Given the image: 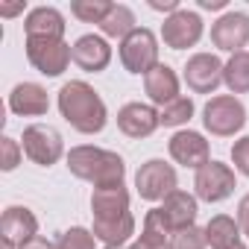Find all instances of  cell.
I'll return each mask as SVG.
<instances>
[{
  "label": "cell",
  "mask_w": 249,
  "mask_h": 249,
  "mask_svg": "<svg viewBox=\"0 0 249 249\" xmlns=\"http://www.w3.org/2000/svg\"><path fill=\"white\" fill-rule=\"evenodd\" d=\"M205 246H208V237H205V229L199 226L176 229L170 234V249H205Z\"/></svg>",
  "instance_id": "28"
},
{
  "label": "cell",
  "mask_w": 249,
  "mask_h": 249,
  "mask_svg": "<svg viewBox=\"0 0 249 249\" xmlns=\"http://www.w3.org/2000/svg\"><path fill=\"white\" fill-rule=\"evenodd\" d=\"M59 249H97V237L85 226H71L59 237Z\"/></svg>",
  "instance_id": "29"
},
{
  "label": "cell",
  "mask_w": 249,
  "mask_h": 249,
  "mask_svg": "<svg viewBox=\"0 0 249 249\" xmlns=\"http://www.w3.org/2000/svg\"><path fill=\"white\" fill-rule=\"evenodd\" d=\"M205 237H208L211 249H229V246L240 243V226L229 214H214L205 223Z\"/></svg>",
  "instance_id": "23"
},
{
  "label": "cell",
  "mask_w": 249,
  "mask_h": 249,
  "mask_svg": "<svg viewBox=\"0 0 249 249\" xmlns=\"http://www.w3.org/2000/svg\"><path fill=\"white\" fill-rule=\"evenodd\" d=\"M150 9H156V12H167V15H173V12H179L182 6H179V0H150Z\"/></svg>",
  "instance_id": "33"
},
{
  "label": "cell",
  "mask_w": 249,
  "mask_h": 249,
  "mask_svg": "<svg viewBox=\"0 0 249 249\" xmlns=\"http://www.w3.org/2000/svg\"><path fill=\"white\" fill-rule=\"evenodd\" d=\"M38 237V220L27 205H9L0 217V240L3 249H21L27 240Z\"/></svg>",
  "instance_id": "12"
},
{
  "label": "cell",
  "mask_w": 249,
  "mask_h": 249,
  "mask_svg": "<svg viewBox=\"0 0 249 249\" xmlns=\"http://www.w3.org/2000/svg\"><path fill=\"white\" fill-rule=\"evenodd\" d=\"M135 191L147 202H164L173 191H179V176L176 167L167 164L164 159H150L138 167L135 173Z\"/></svg>",
  "instance_id": "5"
},
{
  "label": "cell",
  "mask_w": 249,
  "mask_h": 249,
  "mask_svg": "<svg viewBox=\"0 0 249 249\" xmlns=\"http://www.w3.org/2000/svg\"><path fill=\"white\" fill-rule=\"evenodd\" d=\"M9 111L18 117H44L50 111L47 88L38 82H18L9 94Z\"/></svg>",
  "instance_id": "16"
},
{
  "label": "cell",
  "mask_w": 249,
  "mask_h": 249,
  "mask_svg": "<svg viewBox=\"0 0 249 249\" xmlns=\"http://www.w3.org/2000/svg\"><path fill=\"white\" fill-rule=\"evenodd\" d=\"M161 214L167 220V226L176 231V229H188V226H196V214H199V205H196V196L188 194V191H173L164 205H161Z\"/></svg>",
  "instance_id": "20"
},
{
  "label": "cell",
  "mask_w": 249,
  "mask_h": 249,
  "mask_svg": "<svg viewBox=\"0 0 249 249\" xmlns=\"http://www.w3.org/2000/svg\"><path fill=\"white\" fill-rule=\"evenodd\" d=\"M21 156H24L21 141H15L12 135H3V138H0V170H3V173H12V170L21 164Z\"/></svg>",
  "instance_id": "30"
},
{
  "label": "cell",
  "mask_w": 249,
  "mask_h": 249,
  "mask_svg": "<svg viewBox=\"0 0 249 249\" xmlns=\"http://www.w3.org/2000/svg\"><path fill=\"white\" fill-rule=\"evenodd\" d=\"M223 82H226V88H229L231 94H249V50L234 53V56L226 62Z\"/></svg>",
  "instance_id": "25"
},
{
  "label": "cell",
  "mask_w": 249,
  "mask_h": 249,
  "mask_svg": "<svg viewBox=\"0 0 249 249\" xmlns=\"http://www.w3.org/2000/svg\"><path fill=\"white\" fill-rule=\"evenodd\" d=\"M117 56H120V65L126 68L129 73H138V76H147L159 62V38L153 30L147 27H138L132 36H126L117 47Z\"/></svg>",
  "instance_id": "4"
},
{
  "label": "cell",
  "mask_w": 249,
  "mask_h": 249,
  "mask_svg": "<svg viewBox=\"0 0 249 249\" xmlns=\"http://www.w3.org/2000/svg\"><path fill=\"white\" fill-rule=\"evenodd\" d=\"M144 91H147L150 103L159 106V108H164L167 103H173L176 97H182L179 94V76H176V71L170 65H156L144 76Z\"/></svg>",
  "instance_id": "18"
},
{
  "label": "cell",
  "mask_w": 249,
  "mask_h": 249,
  "mask_svg": "<svg viewBox=\"0 0 249 249\" xmlns=\"http://www.w3.org/2000/svg\"><path fill=\"white\" fill-rule=\"evenodd\" d=\"M229 249H246V243L240 240V243H234V246H229Z\"/></svg>",
  "instance_id": "37"
},
{
  "label": "cell",
  "mask_w": 249,
  "mask_h": 249,
  "mask_svg": "<svg viewBox=\"0 0 249 249\" xmlns=\"http://www.w3.org/2000/svg\"><path fill=\"white\" fill-rule=\"evenodd\" d=\"M223 71L226 65L214 53H194L185 62V85L194 94H214L223 85Z\"/></svg>",
  "instance_id": "11"
},
{
  "label": "cell",
  "mask_w": 249,
  "mask_h": 249,
  "mask_svg": "<svg viewBox=\"0 0 249 249\" xmlns=\"http://www.w3.org/2000/svg\"><path fill=\"white\" fill-rule=\"evenodd\" d=\"M21 249H59V243H53V240H47L44 234H38V237H33V240H27Z\"/></svg>",
  "instance_id": "34"
},
{
  "label": "cell",
  "mask_w": 249,
  "mask_h": 249,
  "mask_svg": "<svg viewBox=\"0 0 249 249\" xmlns=\"http://www.w3.org/2000/svg\"><path fill=\"white\" fill-rule=\"evenodd\" d=\"M114 9V3L111 0H73L71 3V15L73 18H79L82 24H103L106 21V15Z\"/></svg>",
  "instance_id": "26"
},
{
  "label": "cell",
  "mask_w": 249,
  "mask_h": 249,
  "mask_svg": "<svg viewBox=\"0 0 249 249\" xmlns=\"http://www.w3.org/2000/svg\"><path fill=\"white\" fill-rule=\"evenodd\" d=\"M199 9H211V12L226 9V0H199Z\"/></svg>",
  "instance_id": "36"
},
{
  "label": "cell",
  "mask_w": 249,
  "mask_h": 249,
  "mask_svg": "<svg viewBox=\"0 0 249 249\" xmlns=\"http://www.w3.org/2000/svg\"><path fill=\"white\" fill-rule=\"evenodd\" d=\"M111 62V44L97 36V33H88V36H79L73 41V65L85 73H100L106 71Z\"/></svg>",
  "instance_id": "15"
},
{
  "label": "cell",
  "mask_w": 249,
  "mask_h": 249,
  "mask_svg": "<svg viewBox=\"0 0 249 249\" xmlns=\"http://www.w3.org/2000/svg\"><path fill=\"white\" fill-rule=\"evenodd\" d=\"M27 9V3H9V6H3V3H0V15H3V18H12V15H21Z\"/></svg>",
  "instance_id": "35"
},
{
  "label": "cell",
  "mask_w": 249,
  "mask_h": 249,
  "mask_svg": "<svg viewBox=\"0 0 249 249\" xmlns=\"http://www.w3.org/2000/svg\"><path fill=\"white\" fill-rule=\"evenodd\" d=\"M21 141H24L21 144L24 156L38 167H50L65 156V141H62L59 129L47 126V123H33V126H27Z\"/></svg>",
  "instance_id": "7"
},
{
  "label": "cell",
  "mask_w": 249,
  "mask_h": 249,
  "mask_svg": "<svg viewBox=\"0 0 249 249\" xmlns=\"http://www.w3.org/2000/svg\"><path fill=\"white\" fill-rule=\"evenodd\" d=\"M138 30V21H135V12L129 6H123V3H114V9L106 15V21L100 24V33L103 38H126Z\"/></svg>",
  "instance_id": "24"
},
{
  "label": "cell",
  "mask_w": 249,
  "mask_h": 249,
  "mask_svg": "<svg viewBox=\"0 0 249 249\" xmlns=\"http://www.w3.org/2000/svg\"><path fill=\"white\" fill-rule=\"evenodd\" d=\"M167 150H170V159H173L176 164L191 167V170H199V167H205V164L211 161V147H208L205 135H199V132H194V129H179V132H173Z\"/></svg>",
  "instance_id": "14"
},
{
  "label": "cell",
  "mask_w": 249,
  "mask_h": 249,
  "mask_svg": "<svg viewBox=\"0 0 249 249\" xmlns=\"http://www.w3.org/2000/svg\"><path fill=\"white\" fill-rule=\"evenodd\" d=\"M59 111L82 135H100L108 123V108L103 97L82 79H71L59 88Z\"/></svg>",
  "instance_id": "1"
},
{
  "label": "cell",
  "mask_w": 249,
  "mask_h": 249,
  "mask_svg": "<svg viewBox=\"0 0 249 249\" xmlns=\"http://www.w3.org/2000/svg\"><path fill=\"white\" fill-rule=\"evenodd\" d=\"M103 249H123V246H103Z\"/></svg>",
  "instance_id": "38"
},
{
  "label": "cell",
  "mask_w": 249,
  "mask_h": 249,
  "mask_svg": "<svg viewBox=\"0 0 249 249\" xmlns=\"http://www.w3.org/2000/svg\"><path fill=\"white\" fill-rule=\"evenodd\" d=\"M27 59L41 76H62L73 62V47L65 38H27Z\"/></svg>",
  "instance_id": "6"
},
{
  "label": "cell",
  "mask_w": 249,
  "mask_h": 249,
  "mask_svg": "<svg viewBox=\"0 0 249 249\" xmlns=\"http://www.w3.org/2000/svg\"><path fill=\"white\" fill-rule=\"evenodd\" d=\"M237 226L243 234H249V194L240 196V202H237Z\"/></svg>",
  "instance_id": "32"
},
{
  "label": "cell",
  "mask_w": 249,
  "mask_h": 249,
  "mask_svg": "<svg viewBox=\"0 0 249 249\" xmlns=\"http://www.w3.org/2000/svg\"><path fill=\"white\" fill-rule=\"evenodd\" d=\"M170 234H173V229L167 226L161 208H150L147 217H144L141 237L129 249H170Z\"/></svg>",
  "instance_id": "21"
},
{
  "label": "cell",
  "mask_w": 249,
  "mask_h": 249,
  "mask_svg": "<svg viewBox=\"0 0 249 249\" xmlns=\"http://www.w3.org/2000/svg\"><path fill=\"white\" fill-rule=\"evenodd\" d=\"M159 126H161V114L150 103H126L117 111V129L126 138H135V141L150 138Z\"/></svg>",
  "instance_id": "13"
},
{
  "label": "cell",
  "mask_w": 249,
  "mask_h": 249,
  "mask_svg": "<svg viewBox=\"0 0 249 249\" xmlns=\"http://www.w3.org/2000/svg\"><path fill=\"white\" fill-rule=\"evenodd\" d=\"M211 44L223 53H243V47L249 44V15L246 12H223L214 24H211Z\"/></svg>",
  "instance_id": "10"
},
{
  "label": "cell",
  "mask_w": 249,
  "mask_h": 249,
  "mask_svg": "<svg viewBox=\"0 0 249 249\" xmlns=\"http://www.w3.org/2000/svg\"><path fill=\"white\" fill-rule=\"evenodd\" d=\"M234 188H237V176H234V170H231L229 164H223V161H208V164L199 167L196 176H194L196 199L211 202V205L229 199V196L234 194Z\"/></svg>",
  "instance_id": "8"
},
{
  "label": "cell",
  "mask_w": 249,
  "mask_h": 249,
  "mask_svg": "<svg viewBox=\"0 0 249 249\" xmlns=\"http://www.w3.org/2000/svg\"><path fill=\"white\" fill-rule=\"evenodd\" d=\"M91 214H94V220H114V217L129 214V191H126V185L94 188Z\"/></svg>",
  "instance_id": "17"
},
{
  "label": "cell",
  "mask_w": 249,
  "mask_h": 249,
  "mask_svg": "<svg viewBox=\"0 0 249 249\" xmlns=\"http://www.w3.org/2000/svg\"><path fill=\"white\" fill-rule=\"evenodd\" d=\"M161 114V126H170V129H179L194 117V100L191 97H176L173 103H167L164 108H159Z\"/></svg>",
  "instance_id": "27"
},
{
  "label": "cell",
  "mask_w": 249,
  "mask_h": 249,
  "mask_svg": "<svg viewBox=\"0 0 249 249\" xmlns=\"http://www.w3.org/2000/svg\"><path fill=\"white\" fill-rule=\"evenodd\" d=\"M94 237L106 246H123L132 234H135V217L132 211L129 214H123V217H114V220H94L91 226Z\"/></svg>",
  "instance_id": "22"
},
{
  "label": "cell",
  "mask_w": 249,
  "mask_h": 249,
  "mask_svg": "<svg viewBox=\"0 0 249 249\" xmlns=\"http://www.w3.org/2000/svg\"><path fill=\"white\" fill-rule=\"evenodd\" d=\"M202 33H205V24H202L199 12H194V9H179V12L167 15L164 24H161V38L170 50L196 47Z\"/></svg>",
  "instance_id": "9"
},
{
  "label": "cell",
  "mask_w": 249,
  "mask_h": 249,
  "mask_svg": "<svg viewBox=\"0 0 249 249\" xmlns=\"http://www.w3.org/2000/svg\"><path fill=\"white\" fill-rule=\"evenodd\" d=\"M24 30H27V38H65V15L53 6H36L27 12V21H24Z\"/></svg>",
  "instance_id": "19"
},
{
  "label": "cell",
  "mask_w": 249,
  "mask_h": 249,
  "mask_svg": "<svg viewBox=\"0 0 249 249\" xmlns=\"http://www.w3.org/2000/svg\"><path fill=\"white\" fill-rule=\"evenodd\" d=\"M202 126L217 138H231L246 126V106L234 94H217L202 108Z\"/></svg>",
  "instance_id": "3"
},
{
  "label": "cell",
  "mask_w": 249,
  "mask_h": 249,
  "mask_svg": "<svg viewBox=\"0 0 249 249\" xmlns=\"http://www.w3.org/2000/svg\"><path fill=\"white\" fill-rule=\"evenodd\" d=\"M68 170L76 179L91 182L94 188L123 185V179H126V164H123V159L117 153L94 147V144L71 147V153H68Z\"/></svg>",
  "instance_id": "2"
},
{
  "label": "cell",
  "mask_w": 249,
  "mask_h": 249,
  "mask_svg": "<svg viewBox=\"0 0 249 249\" xmlns=\"http://www.w3.org/2000/svg\"><path fill=\"white\" fill-rule=\"evenodd\" d=\"M231 161H234V170L249 179V135H243L240 141H234V147H231Z\"/></svg>",
  "instance_id": "31"
}]
</instances>
